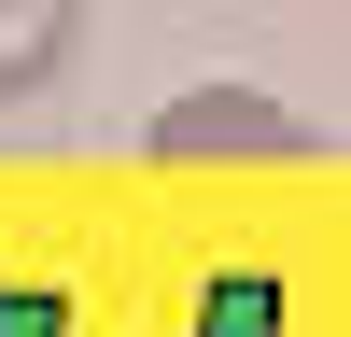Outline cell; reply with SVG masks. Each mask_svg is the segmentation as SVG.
<instances>
[{
	"label": "cell",
	"instance_id": "4",
	"mask_svg": "<svg viewBox=\"0 0 351 337\" xmlns=\"http://www.w3.org/2000/svg\"><path fill=\"white\" fill-rule=\"evenodd\" d=\"M56 323H71L56 281H0V337H56Z\"/></svg>",
	"mask_w": 351,
	"mask_h": 337
},
{
	"label": "cell",
	"instance_id": "3",
	"mask_svg": "<svg viewBox=\"0 0 351 337\" xmlns=\"http://www.w3.org/2000/svg\"><path fill=\"white\" fill-rule=\"evenodd\" d=\"M197 337H281V281L267 267H225L211 309H197Z\"/></svg>",
	"mask_w": 351,
	"mask_h": 337
},
{
	"label": "cell",
	"instance_id": "2",
	"mask_svg": "<svg viewBox=\"0 0 351 337\" xmlns=\"http://www.w3.org/2000/svg\"><path fill=\"white\" fill-rule=\"evenodd\" d=\"M84 42V0H0V99H43Z\"/></svg>",
	"mask_w": 351,
	"mask_h": 337
},
{
	"label": "cell",
	"instance_id": "1",
	"mask_svg": "<svg viewBox=\"0 0 351 337\" xmlns=\"http://www.w3.org/2000/svg\"><path fill=\"white\" fill-rule=\"evenodd\" d=\"M295 112L281 99H239V84H211V99H169L155 112V155H295Z\"/></svg>",
	"mask_w": 351,
	"mask_h": 337
}]
</instances>
